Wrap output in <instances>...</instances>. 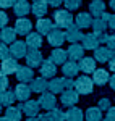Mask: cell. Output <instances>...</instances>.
Listing matches in <instances>:
<instances>
[{
  "instance_id": "6da1fadb",
  "label": "cell",
  "mask_w": 115,
  "mask_h": 121,
  "mask_svg": "<svg viewBox=\"0 0 115 121\" xmlns=\"http://www.w3.org/2000/svg\"><path fill=\"white\" fill-rule=\"evenodd\" d=\"M54 21H55V26L60 29H68L71 24H75L73 23L75 18H73V15H71L70 10H55Z\"/></svg>"
},
{
  "instance_id": "7a4b0ae2",
  "label": "cell",
  "mask_w": 115,
  "mask_h": 121,
  "mask_svg": "<svg viewBox=\"0 0 115 121\" xmlns=\"http://www.w3.org/2000/svg\"><path fill=\"white\" fill-rule=\"evenodd\" d=\"M94 89V81L89 76H79L75 81V91L79 95H89Z\"/></svg>"
},
{
  "instance_id": "3957f363",
  "label": "cell",
  "mask_w": 115,
  "mask_h": 121,
  "mask_svg": "<svg viewBox=\"0 0 115 121\" xmlns=\"http://www.w3.org/2000/svg\"><path fill=\"white\" fill-rule=\"evenodd\" d=\"M24 58H26V65L31 66V68L42 66V63H44V58H42V53H41L39 48H29Z\"/></svg>"
},
{
  "instance_id": "277c9868",
  "label": "cell",
  "mask_w": 115,
  "mask_h": 121,
  "mask_svg": "<svg viewBox=\"0 0 115 121\" xmlns=\"http://www.w3.org/2000/svg\"><path fill=\"white\" fill-rule=\"evenodd\" d=\"M79 100V94L75 91V89H68L65 92L62 94V97H60V102L63 107H68V108H71V107H75Z\"/></svg>"
},
{
  "instance_id": "5b68a950",
  "label": "cell",
  "mask_w": 115,
  "mask_h": 121,
  "mask_svg": "<svg viewBox=\"0 0 115 121\" xmlns=\"http://www.w3.org/2000/svg\"><path fill=\"white\" fill-rule=\"evenodd\" d=\"M37 100H39L41 107H42L44 110H54V108H57V107H55V105H57V99H55V94H52V92L41 94V97H39Z\"/></svg>"
},
{
  "instance_id": "8992f818",
  "label": "cell",
  "mask_w": 115,
  "mask_h": 121,
  "mask_svg": "<svg viewBox=\"0 0 115 121\" xmlns=\"http://www.w3.org/2000/svg\"><path fill=\"white\" fill-rule=\"evenodd\" d=\"M26 47H28L26 42H23V40H16V42H13L11 47H10V53H11L13 58L19 60V58L26 56V53H28V48H26Z\"/></svg>"
},
{
  "instance_id": "52a82bcc",
  "label": "cell",
  "mask_w": 115,
  "mask_h": 121,
  "mask_svg": "<svg viewBox=\"0 0 115 121\" xmlns=\"http://www.w3.org/2000/svg\"><path fill=\"white\" fill-rule=\"evenodd\" d=\"M13 92H15V95H16V99H18L19 102H26V100H29V97H31L32 89L26 82H19V84H16V87H15Z\"/></svg>"
},
{
  "instance_id": "ba28073f",
  "label": "cell",
  "mask_w": 115,
  "mask_h": 121,
  "mask_svg": "<svg viewBox=\"0 0 115 121\" xmlns=\"http://www.w3.org/2000/svg\"><path fill=\"white\" fill-rule=\"evenodd\" d=\"M55 28H57L55 23H52V19H47V18H39V21L36 23V29L42 36H49Z\"/></svg>"
},
{
  "instance_id": "9c48e42d",
  "label": "cell",
  "mask_w": 115,
  "mask_h": 121,
  "mask_svg": "<svg viewBox=\"0 0 115 121\" xmlns=\"http://www.w3.org/2000/svg\"><path fill=\"white\" fill-rule=\"evenodd\" d=\"M47 40H49V44H50L52 47H60L65 40H67V36H65V32H63L60 28H55L47 36Z\"/></svg>"
},
{
  "instance_id": "30bf717a",
  "label": "cell",
  "mask_w": 115,
  "mask_h": 121,
  "mask_svg": "<svg viewBox=\"0 0 115 121\" xmlns=\"http://www.w3.org/2000/svg\"><path fill=\"white\" fill-rule=\"evenodd\" d=\"M65 36H67V40L71 42V44H78L79 40L84 39V34L81 32V28H78L76 24H71V26L65 31Z\"/></svg>"
},
{
  "instance_id": "8fae6325",
  "label": "cell",
  "mask_w": 115,
  "mask_h": 121,
  "mask_svg": "<svg viewBox=\"0 0 115 121\" xmlns=\"http://www.w3.org/2000/svg\"><path fill=\"white\" fill-rule=\"evenodd\" d=\"M84 47L79 45V44H71V45L68 47V60H71V61H81L83 58H84Z\"/></svg>"
},
{
  "instance_id": "7c38bea8",
  "label": "cell",
  "mask_w": 115,
  "mask_h": 121,
  "mask_svg": "<svg viewBox=\"0 0 115 121\" xmlns=\"http://www.w3.org/2000/svg\"><path fill=\"white\" fill-rule=\"evenodd\" d=\"M39 108H41V103L39 100H26V102L23 103V112L28 115V118H36L39 116L41 113H39Z\"/></svg>"
},
{
  "instance_id": "4fadbf2b",
  "label": "cell",
  "mask_w": 115,
  "mask_h": 121,
  "mask_svg": "<svg viewBox=\"0 0 115 121\" xmlns=\"http://www.w3.org/2000/svg\"><path fill=\"white\" fill-rule=\"evenodd\" d=\"M114 55V50H110L109 47H97L94 50V58L97 60V63H107L110 61V58Z\"/></svg>"
},
{
  "instance_id": "5bb4252c",
  "label": "cell",
  "mask_w": 115,
  "mask_h": 121,
  "mask_svg": "<svg viewBox=\"0 0 115 121\" xmlns=\"http://www.w3.org/2000/svg\"><path fill=\"white\" fill-rule=\"evenodd\" d=\"M55 74H57V65L50 58L44 60V63L41 66V76L47 79V78H55Z\"/></svg>"
},
{
  "instance_id": "9a60e30c",
  "label": "cell",
  "mask_w": 115,
  "mask_h": 121,
  "mask_svg": "<svg viewBox=\"0 0 115 121\" xmlns=\"http://www.w3.org/2000/svg\"><path fill=\"white\" fill-rule=\"evenodd\" d=\"M13 11H15V15H16V16L24 18L29 11H32V5H29L28 0H16L15 7H13Z\"/></svg>"
},
{
  "instance_id": "2e32d148",
  "label": "cell",
  "mask_w": 115,
  "mask_h": 121,
  "mask_svg": "<svg viewBox=\"0 0 115 121\" xmlns=\"http://www.w3.org/2000/svg\"><path fill=\"white\" fill-rule=\"evenodd\" d=\"M92 23H94V19H92V15H91V13H84V11H83V13H78L76 16H75V24L81 29L91 28Z\"/></svg>"
},
{
  "instance_id": "e0dca14e",
  "label": "cell",
  "mask_w": 115,
  "mask_h": 121,
  "mask_svg": "<svg viewBox=\"0 0 115 121\" xmlns=\"http://www.w3.org/2000/svg\"><path fill=\"white\" fill-rule=\"evenodd\" d=\"M96 63L97 60L94 56H84L78 65H79V69L83 71V73H86V74H91V73H94L97 68H96Z\"/></svg>"
},
{
  "instance_id": "ac0fdd59",
  "label": "cell",
  "mask_w": 115,
  "mask_h": 121,
  "mask_svg": "<svg viewBox=\"0 0 115 121\" xmlns=\"http://www.w3.org/2000/svg\"><path fill=\"white\" fill-rule=\"evenodd\" d=\"M81 45L84 47L86 50H96L97 47H101L99 37H97L96 32H91V34H84V39L81 40Z\"/></svg>"
},
{
  "instance_id": "d6986e66",
  "label": "cell",
  "mask_w": 115,
  "mask_h": 121,
  "mask_svg": "<svg viewBox=\"0 0 115 121\" xmlns=\"http://www.w3.org/2000/svg\"><path fill=\"white\" fill-rule=\"evenodd\" d=\"M18 61H16V58H7V60H3L2 61V74L8 76V74H15L16 71H18Z\"/></svg>"
},
{
  "instance_id": "ffe728a7",
  "label": "cell",
  "mask_w": 115,
  "mask_h": 121,
  "mask_svg": "<svg viewBox=\"0 0 115 121\" xmlns=\"http://www.w3.org/2000/svg\"><path fill=\"white\" fill-rule=\"evenodd\" d=\"M15 29H16V32H18L19 36H29L31 29H32V23L26 18H19L15 23Z\"/></svg>"
},
{
  "instance_id": "44dd1931",
  "label": "cell",
  "mask_w": 115,
  "mask_h": 121,
  "mask_svg": "<svg viewBox=\"0 0 115 121\" xmlns=\"http://www.w3.org/2000/svg\"><path fill=\"white\" fill-rule=\"evenodd\" d=\"M16 79L19 82H31L34 79V73H32V68L31 66H19L18 71H16Z\"/></svg>"
},
{
  "instance_id": "7402d4cb",
  "label": "cell",
  "mask_w": 115,
  "mask_h": 121,
  "mask_svg": "<svg viewBox=\"0 0 115 121\" xmlns=\"http://www.w3.org/2000/svg\"><path fill=\"white\" fill-rule=\"evenodd\" d=\"M55 65H65L68 60V52L67 50H63V48H54L52 52H50V56H49Z\"/></svg>"
},
{
  "instance_id": "603a6c76",
  "label": "cell",
  "mask_w": 115,
  "mask_h": 121,
  "mask_svg": "<svg viewBox=\"0 0 115 121\" xmlns=\"http://www.w3.org/2000/svg\"><path fill=\"white\" fill-rule=\"evenodd\" d=\"M49 91L52 94H63L67 91L65 87V78H52L49 82Z\"/></svg>"
},
{
  "instance_id": "cb8c5ba5",
  "label": "cell",
  "mask_w": 115,
  "mask_h": 121,
  "mask_svg": "<svg viewBox=\"0 0 115 121\" xmlns=\"http://www.w3.org/2000/svg\"><path fill=\"white\" fill-rule=\"evenodd\" d=\"M47 8H49L47 0H32V15L34 16L42 18L47 13Z\"/></svg>"
},
{
  "instance_id": "d4e9b609",
  "label": "cell",
  "mask_w": 115,
  "mask_h": 121,
  "mask_svg": "<svg viewBox=\"0 0 115 121\" xmlns=\"http://www.w3.org/2000/svg\"><path fill=\"white\" fill-rule=\"evenodd\" d=\"M92 81L96 86H106L107 81H110V76L107 73V69L104 68H97L96 71L92 73Z\"/></svg>"
},
{
  "instance_id": "484cf974",
  "label": "cell",
  "mask_w": 115,
  "mask_h": 121,
  "mask_svg": "<svg viewBox=\"0 0 115 121\" xmlns=\"http://www.w3.org/2000/svg\"><path fill=\"white\" fill-rule=\"evenodd\" d=\"M89 13L94 15V18H101L106 13V3L104 0H94L89 3Z\"/></svg>"
},
{
  "instance_id": "4316f807",
  "label": "cell",
  "mask_w": 115,
  "mask_h": 121,
  "mask_svg": "<svg viewBox=\"0 0 115 121\" xmlns=\"http://www.w3.org/2000/svg\"><path fill=\"white\" fill-rule=\"evenodd\" d=\"M31 89L32 92H37V94H44L49 89V82L46 81V78L39 76V78H34L31 81Z\"/></svg>"
},
{
  "instance_id": "83f0119b",
  "label": "cell",
  "mask_w": 115,
  "mask_h": 121,
  "mask_svg": "<svg viewBox=\"0 0 115 121\" xmlns=\"http://www.w3.org/2000/svg\"><path fill=\"white\" fill-rule=\"evenodd\" d=\"M62 71H63L65 78H75L79 73V65H78L76 61H71L70 60L65 65H62Z\"/></svg>"
},
{
  "instance_id": "f1b7e54d",
  "label": "cell",
  "mask_w": 115,
  "mask_h": 121,
  "mask_svg": "<svg viewBox=\"0 0 115 121\" xmlns=\"http://www.w3.org/2000/svg\"><path fill=\"white\" fill-rule=\"evenodd\" d=\"M16 29L15 28H3L2 29V34H0V37H2V42L3 44H13V42H16Z\"/></svg>"
},
{
  "instance_id": "f546056e",
  "label": "cell",
  "mask_w": 115,
  "mask_h": 121,
  "mask_svg": "<svg viewBox=\"0 0 115 121\" xmlns=\"http://www.w3.org/2000/svg\"><path fill=\"white\" fill-rule=\"evenodd\" d=\"M26 44L29 48H41L42 47V36L39 32H31L26 36Z\"/></svg>"
},
{
  "instance_id": "4dcf8cb0",
  "label": "cell",
  "mask_w": 115,
  "mask_h": 121,
  "mask_svg": "<svg viewBox=\"0 0 115 121\" xmlns=\"http://www.w3.org/2000/svg\"><path fill=\"white\" fill-rule=\"evenodd\" d=\"M86 121H102V110L99 107H91L86 110Z\"/></svg>"
},
{
  "instance_id": "1f68e13d",
  "label": "cell",
  "mask_w": 115,
  "mask_h": 121,
  "mask_svg": "<svg viewBox=\"0 0 115 121\" xmlns=\"http://www.w3.org/2000/svg\"><path fill=\"white\" fill-rule=\"evenodd\" d=\"M65 115H67V121H83V118H84L83 112L79 108H76V107L68 108V112Z\"/></svg>"
},
{
  "instance_id": "d6a6232c",
  "label": "cell",
  "mask_w": 115,
  "mask_h": 121,
  "mask_svg": "<svg viewBox=\"0 0 115 121\" xmlns=\"http://www.w3.org/2000/svg\"><path fill=\"white\" fill-rule=\"evenodd\" d=\"M5 118L8 121H21V110L18 107H8L5 112Z\"/></svg>"
},
{
  "instance_id": "836d02e7",
  "label": "cell",
  "mask_w": 115,
  "mask_h": 121,
  "mask_svg": "<svg viewBox=\"0 0 115 121\" xmlns=\"http://www.w3.org/2000/svg\"><path fill=\"white\" fill-rule=\"evenodd\" d=\"M0 100H2V105L3 107H11V103L15 102V100H18L16 99V95H15V92H10V91H3L2 92V97H0Z\"/></svg>"
},
{
  "instance_id": "e575fe53",
  "label": "cell",
  "mask_w": 115,
  "mask_h": 121,
  "mask_svg": "<svg viewBox=\"0 0 115 121\" xmlns=\"http://www.w3.org/2000/svg\"><path fill=\"white\" fill-rule=\"evenodd\" d=\"M47 120L49 121H65L67 115H65V112H62L58 108H54V110H50L47 113Z\"/></svg>"
},
{
  "instance_id": "d590c367",
  "label": "cell",
  "mask_w": 115,
  "mask_h": 121,
  "mask_svg": "<svg viewBox=\"0 0 115 121\" xmlns=\"http://www.w3.org/2000/svg\"><path fill=\"white\" fill-rule=\"evenodd\" d=\"M107 24H109V23H107L104 18H94L92 29H94V32H96V34H102V32H106Z\"/></svg>"
},
{
  "instance_id": "8d00e7d4",
  "label": "cell",
  "mask_w": 115,
  "mask_h": 121,
  "mask_svg": "<svg viewBox=\"0 0 115 121\" xmlns=\"http://www.w3.org/2000/svg\"><path fill=\"white\" fill-rule=\"evenodd\" d=\"M63 3H65V8L70 10V11L71 10H78L81 7V0H65Z\"/></svg>"
},
{
  "instance_id": "74e56055",
  "label": "cell",
  "mask_w": 115,
  "mask_h": 121,
  "mask_svg": "<svg viewBox=\"0 0 115 121\" xmlns=\"http://www.w3.org/2000/svg\"><path fill=\"white\" fill-rule=\"evenodd\" d=\"M0 56H2V61L7 60V58H11L10 47H7V44H3V42H2V45H0Z\"/></svg>"
},
{
  "instance_id": "f35d334b",
  "label": "cell",
  "mask_w": 115,
  "mask_h": 121,
  "mask_svg": "<svg viewBox=\"0 0 115 121\" xmlns=\"http://www.w3.org/2000/svg\"><path fill=\"white\" fill-rule=\"evenodd\" d=\"M99 108H101L102 112H107V110L110 108V100H109V99H101V100H99Z\"/></svg>"
},
{
  "instance_id": "ab89813d",
  "label": "cell",
  "mask_w": 115,
  "mask_h": 121,
  "mask_svg": "<svg viewBox=\"0 0 115 121\" xmlns=\"http://www.w3.org/2000/svg\"><path fill=\"white\" fill-rule=\"evenodd\" d=\"M15 3H16V0H0V7H2V10L3 8H10V7H15Z\"/></svg>"
},
{
  "instance_id": "60d3db41",
  "label": "cell",
  "mask_w": 115,
  "mask_h": 121,
  "mask_svg": "<svg viewBox=\"0 0 115 121\" xmlns=\"http://www.w3.org/2000/svg\"><path fill=\"white\" fill-rule=\"evenodd\" d=\"M110 50H115V34H109V39H107V44H106Z\"/></svg>"
},
{
  "instance_id": "b9f144b4",
  "label": "cell",
  "mask_w": 115,
  "mask_h": 121,
  "mask_svg": "<svg viewBox=\"0 0 115 121\" xmlns=\"http://www.w3.org/2000/svg\"><path fill=\"white\" fill-rule=\"evenodd\" d=\"M0 24H2V29L7 28V24H8V15H7L5 11L0 13Z\"/></svg>"
},
{
  "instance_id": "7bdbcfd3",
  "label": "cell",
  "mask_w": 115,
  "mask_h": 121,
  "mask_svg": "<svg viewBox=\"0 0 115 121\" xmlns=\"http://www.w3.org/2000/svg\"><path fill=\"white\" fill-rule=\"evenodd\" d=\"M0 87H2V92L7 91V87H8V78L5 74H2V78H0Z\"/></svg>"
},
{
  "instance_id": "ee69618b",
  "label": "cell",
  "mask_w": 115,
  "mask_h": 121,
  "mask_svg": "<svg viewBox=\"0 0 115 121\" xmlns=\"http://www.w3.org/2000/svg\"><path fill=\"white\" fill-rule=\"evenodd\" d=\"M107 120L115 121V107H110V108L107 110Z\"/></svg>"
},
{
  "instance_id": "f6af8a7d",
  "label": "cell",
  "mask_w": 115,
  "mask_h": 121,
  "mask_svg": "<svg viewBox=\"0 0 115 121\" xmlns=\"http://www.w3.org/2000/svg\"><path fill=\"white\" fill-rule=\"evenodd\" d=\"M65 87H67V91L75 87V81H73V78H65Z\"/></svg>"
},
{
  "instance_id": "bcb514c9",
  "label": "cell",
  "mask_w": 115,
  "mask_h": 121,
  "mask_svg": "<svg viewBox=\"0 0 115 121\" xmlns=\"http://www.w3.org/2000/svg\"><path fill=\"white\" fill-rule=\"evenodd\" d=\"M47 2H49V5H50V7L57 8V7H60V5L65 2V0H47Z\"/></svg>"
},
{
  "instance_id": "7dc6e473",
  "label": "cell",
  "mask_w": 115,
  "mask_h": 121,
  "mask_svg": "<svg viewBox=\"0 0 115 121\" xmlns=\"http://www.w3.org/2000/svg\"><path fill=\"white\" fill-rule=\"evenodd\" d=\"M97 37H99V42H101V44H107L109 34H107V32H102V34H97Z\"/></svg>"
},
{
  "instance_id": "c3c4849f",
  "label": "cell",
  "mask_w": 115,
  "mask_h": 121,
  "mask_svg": "<svg viewBox=\"0 0 115 121\" xmlns=\"http://www.w3.org/2000/svg\"><path fill=\"white\" fill-rule=\"evenodd\" d=\"M109 68H110V71L115 73V50H114V55L110 58V61H109Z\"/></svg>"
},
{
  "instance_id": "681fc988",
  "label": "cell",
  "mask_w": 115,
  "mask_h": 121,
  "mask_svg": "<svg viewBox=\"0 0 115 121\" xmlns=\"http://www.w3.org/2000/svg\"><path fill=\"white\" fill-rule=\"evenodd\" d=\"M109 28L112 29V31H115V13L110 16V19H109Z\"/></svg>"
},
{
  "instance_id": "f907efd6",
  "label": "cell",
  "mask_w": 115,
  "mask_h": 121,
  "mask_svg": "<svg viewBox=\"0 0 115 121\" xmlns=\"http://www.w3.org/2000/svg\"><path fill=\"white\" fill-rule=\"evenodd\" d=\"M109 84H110V87L115 91V74H112L110 76V81H109Z\"/></svg>"
},
{
  "instance_id": "816d5d0a",
  "label": "cell",
  "mask_w": 115,
  "mask_h": 121,
  "mask_svg": "<svg viewBox=\"0 0 115 121\" xmlns=\"http://www.w3.org/2000/svg\"><path fill=\"white\" fill-rule=\"evenodd\" d=\"M110 16H112V15H110V13H107V11H106V13H104V15L101 16V18H104V19L107 21V23H109V19H110Z\"/></svg>"
},
{
  "instance_id": "f5cc1de1",
  "label": "cell",
  "mask_w": 115,
  "mask_h": 121,
  "mask_svg": "<svg viewBox=\"0 0 115 121\" xmlns=\"http://www.w3.org/2000/svg\"><path fill=\"white\" fill-rule=\"evenodd\" d=\"M109 5H110V8L115 11V0H110V2H109Z\"/></svg>"
},
{
  "instance_id": "db71d44e",
  "label": "cell",
  "mask_w": 115,
  "mask_h": 121,
  "mask_svg": "<svg viewBox=\"0 0 115 121\" xmlns=\"http://www.w3.org/2000/svg\"><path fill=\"white\" fill-rule=\"evenodd\" d=\"M26 121H39V120H37V118H28Z\"/></svg>"
},
{
  "instance_id": "11a10c76",
  "label": "cell",
  "mask_w": 115,
  "mask_h": 121,
  "mask_svg": "<svg viewBox=\"0 0 115 121\" xmlns=\"http://www.w3.org/2000/svg\"><path fill=\"white\" fill-rule=\"evenodd\" d=\"M0 121H8V120H7V118H2V120H0Z\"/></svg>"
},
{
  "instance_id": "9f6ffc18",
  "label": "cell",
  "mask_w": 115,
  "mask_h": 121,
  "mask_svg": "<svg viewBox=\"0 0 115 121\" xmlns=\"http://www.w3.org/2000/svg\"><path fill=\"white\" fill-rule=\"evenodd\" d=\"M102 121H109V120H107V118H106V120H102Z\"/></svg>"
}]
</instances>
